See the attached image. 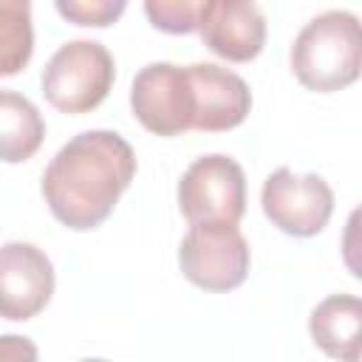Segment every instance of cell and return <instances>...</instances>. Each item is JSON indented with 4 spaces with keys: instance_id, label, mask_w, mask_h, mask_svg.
Segmentation results:
<instances>
[{
    "instance_id": "1",
    "label": "cell",
    "mask_w": 362,
    "mask_h": 362,
    "mask_svg": "<svg viewBox=\"0 0 362 362\" xmlns=\"http://www.w3.org/2000/svg\"><path fill=\"white\" fill-rule=\"evenodd\" d=\"M136 175V153L113 130H85L57 150L42 173L51 215L76 232L96 229Z\"/></svg>"
},
{
    "instance_id": "2",
    "label": "cell",
    "mask_w": 362,
    "mask_h": 362,
    "mask_svg": "<svg viewBox=\"0 0 362 362\" xmlns=\"http://www.w3.org/2000/svg\"><path fill=\"white\" fill-rule=\"evenodd\" d=\"M288 59L300 85L314 93H334L354 85L362 68L359 17L345 8L311 17L294 37Z\"/></svg>"
},
{
    "instance_id": "3",
    "label": "cell",
    "mask_w": 362,
    "mask_h": 362,
    "mask_svg": "<svg viewBox=\"0 0 362 362\" xmlns=\"http://www.w3.org/2000/svg\"><path fill=\"white\" fill-rule=\"evenodd\" d=\"M116 79L110 51L96 40L59 45L42 68V93L59 113H88L105 102Z\"/></svg>"
},
{
    "instance_id": "4",
    "label": "cell",
    "mask_w": 362,
    "mask_h": 362,
    "mask_svg": "<svg viewBox=\"0 0 362 362\" xmlns=\"http://www.w3.org/2000/svg\"><path fill=\"white\" fill-rule=\"evenodd\" d=\"M178 206L189 226H238L246 212L243 167L223 153L195 158L178 181Z\"/></svg>"
},
{
    "instance_id": "5",
    "label": "cell",
    "mask_w": 362,
    "mask_h": 362,
    "mask_svg": "<svg viewBox=\"0 0 362 362\" xmlns=\"http://www.w3.org/2000/svg\"><path fill=\"white\" fill-rule=\"evenodd\" d=\"M249 243L238 226H189L178 246L184 277L204 291H232L249 274Z\"/></svg>"
},
{
    "instance_id": "6",
    "label": "cell",
    "mask_w": 362,
    "mask_h": 362,
    "mask_svg": "<svg viewBox=\"0 0 362 362\" xmlns=\"http://www.w3.org/2000/svg\"><path fill=\"white\" fill-rule=\"evenodd\" d=\"M260 206L266 218L291 238L320 235L334 212V192L317 173L297 175L288 167H277L260 189Z\"/></svg>"
},
{
    "instance_id": "7",
    "label": "cell",
    "mask_w": 362,
    "mask_h": 362,
    "mask_svg": "<svg viewBox=\"0 0 362 362\" xmlns=\"http://www.w3.org/2000/svg\"><path fill=\"white\" fill-rule=\"evenodd\" d=\"M133 116L156 136H178L192 130L195 119V93L187 74V65L150 62L144 65L130 85Z\"/></svg>"
},
{
    "instance_id": "8",
    "label": "cell",
    "mask_w": 362,
    "mask_h": 362,
    "mask_svg": "<svg viewBox=\"0 0 362 362\" xmlns=\"http://www.w3.org/2000/svg\"><path fill=\"white\" fill-rule=\"evenodd\" d=\"M54 294V266L48 255L25 240L0 246V317L31 320Z\"/></svg>"
},
{
    "instance_id": "9",
    "label": "cell",
    "mask_w": 362,
    "mask_h": 362,
    "mask_svg": "<svg viewBox=\"0 0 362 362\" xmlns=\"http://www.w3.org/2000/svg\"><path fill=\"white\" fill-rule=\"evenodd\" d=\"M195 31L204 45L226 62H249L266 45V17L249 0L198 3Z\"/></svg>"
},
{
    "instance_id": "10",
    "label": "cell",
    "mask_w": 362,
    "mask_h": 362,
    "mask_svg": "<svg viewBox=\"0 0 362 362\" xmlns=\"http://www.w3.org/2000/svg\"><path fill=\"white\" fill-rule=\"evenodd\" d=\"M192 93H195V119L192 130L201 133H223L238 127L252 107L249 85L229 68L215 62H192L187 65Z\"/></svg>"
},
{
    "instance_id": "11",
    "label": "cell",
    "mask_w": 362,
    "mask_h": 362,
    "mask_svg": "<svg viewBox=\"0 0 362 362\" xmlns=\"http://www.w3.org/2000/svg\"><path fill=\"white\" fill-rule=\"evenodd\" d=\"M362 305L354 294H331L308 317V331L317 348L337 362H359Z\"/></svg>"
},
{
    "instance_id": "12",
    "label": "cell",
    "mask_w": 362,
    "mask_h": 362,
    "mask_svg": "<svg viewBox=\"0 0 362 362\" xmlns=\"http://www.w3.org/2000/svg\"><path fill=\"white\" fill-rule=\"evenodd\" d=\"M45 139V122L37 105L8 88H0V161H28Z\"/></svg>"
},
{
    "instance_id": "13",
    "label": "cell",
    "mask_w": 362,
    "mask_h": 362,
    "mask_svg": "<svg viewBox=\"0 0 362 362\" xmlns=\"http://www.w3.org/2000/svg\"><path fill=\"white\" fill-rule=\"evenodd\" d=\"M34 54L28 0H0V76L20 74Z\"/></svg>"
},
{
    "instance_id": "14",
    "label": "cell",
    "mask_w": 362,
    "mask_h": 362,
    "mask_svg": "<svg viewBox=\"0 0 362 362\" xmlns=\"http://www.w3.org/2000/svg\"><path fill=\"white\" fill-rule=\"evenodd\" d=\"M144 14L150 23L167 34H189L195 31L198 3L189 0H150L144 3Z\"/></svg>"
},
{
    "instance_id": "15",
    "label": "cell",
    "mask_w": 362,
    "mask_h": 362,
    "mask_svg": "<svg viewBox=\"0 0 362 362\" xmlns=\"http://www.w3.org/2000/svg\"><path fill=\"white\" fill-rule=\"evenodd\" d=\"M127 6L122 0H59L57 11L68 20H74L76 25H93V28H105L110 23H116L122 17Z\"/></svg>"
},
{
    "instance_id": "16",
    "label": "cell",
    "mask_w": 362,
    "mask_h": 362,
    "mask_svg": "<svg viewBox=\"0 0 362 362\" xmlns=\"http://www.w3.org/2000/svg\"><path fill=\"white\" fill-rule=\"evenodd\" d=\"M0 362H37V345L23 334H0Z\"/></svg>"
},
{
    "instance_id": "17",
    "label": "cell",
    "mask_w": 362,
    "mask_h": 362,
    "mask_svg": "<svg viewBox=\"0 0 362 362\" xmlns=\"http://www.w3.org/2000/svg\"><path fill=\"white\" fill-rule=\"evenodd\" d=\"M82 362H107V359H82Z\"/></svg>"
}]
</instances>
